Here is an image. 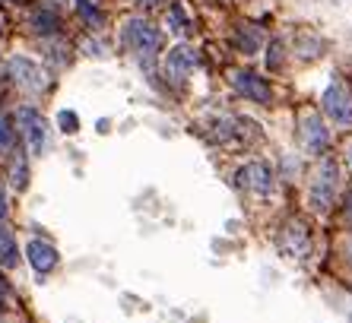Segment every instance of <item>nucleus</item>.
I'll list each match as a JSON object with an SVG mask.
<instances>
[{
	"mask_svg": "<svg viewBox=\"0 0 352 323\" xmlns=\"http://www.w3.org/2000/svg\"><path fill=\"white\" fill-rule=\"evenodd\" d=\"M121 41H124V48L133 51V54H140V57H156L159 51H162L165 35L159 32V29L149 23V19L131 16L127 23H124V29H121Z\"/></svg>",
	"mask_w": 352,
	"mask_h": 323,
	"instance_id": "f257e3e1",
	"label": "nucleus"
},
{
	"mask_svg": "<svg viewBox=\"0 0 352 323\" xmlns=\"http://www.w3.org/2000/svg\"><path fill=\"white\" fill-rule=\"evenodd\" d=\"M336 184H340L336 162L333 159H324V162H320V168L314 171L311 187H308V203H311V210H318V212H327L330 210L333 194H336Z\"/></svg>",
	"mask_w": 352,
	"mask_h": 323,
	"instance_id": "f03ea898",
	"label": "nucleus"
},
{
	"mask_svg": "<svg viewBox=\"0 0 352 323\" xmlns=\"http://www.w3.org/2000/svg\"><path fill=\"white\" fill-rule=\"evenodd\" d=\"M7 70L13 76V82L23 92H29V96H41V92L48 89V73L41 70L35 60H29V57H10Z\"/></svg>",
	"mask_w": 352,
	"mask_h": 323,
	"instance_id": "7ed1b4c3",
	"label": "nucleus"
},
{
	"mask_svg": "<svg viewBox=\"0 0 352 323\" xmlns=\"http://www.w3.org/2000/svg\"><path fill=\"white\" fill-rule=\"evenodd\" d=\"M320 108L333 124H352V89L343 80H333L320 96Z\"/></svg>",
	"mask_w": 352,
	"mask_h": 323,
	"instance_id": "20e7f679",
	"label": "nucleus"
},
{
	"mask_svg": "<svg viewBox=\"0 0 352 323\" xmlns=\"http://www.w3.org/2000/svg\"><path fill=\"white\" fill-rule=\"evenodd\" d=\"M232 89L238 92V96H245L248 102H257V105H270L273 102V89L270 82L263 80V76H257V73L251 70H232Z\"/></svg>",
	"mask_w": 352,
	"mask_h": 323,
	"instance_id": "39448f33",
	"label": "nucleus"
},
{
	"mask_svg": "<svg viewBox=\"0 0 352 323\" xmlns=\"http://www.w3.org/2000/svg\"><path fill=\"white\" fill-rule=\"evenodd\" d=\"M16 124L23 127L25 140H29V149H32L35 155L48 153V124H45V118H41L35 108H19Z\"/></svg>",
	"mask_w": 352,
	"mask_h": 323,
	"instance_id": "423d86ee",
	"label": "nucleus"
},
{
	"mask_svg": "<svg viewBox=\"0 0 352 323\" xmlns=\"http://www.w3.org/2000/svg\"><path fill=\"white\" fill-rule=\"evenodd\" d=\"M197 64H200V57H197L194 48H188V45H175V48H168V54H165V76L172 82H184L190 76V73L197 70Z\"/></svg>",
	"mask_w": 352,
	"mask_h": 323,
	"instance_id": "0eeeda50",
	"label": "nucleus"
},
{
	"mask_svg": "<svg viewBox=\"0 0 352 323\" xmlns=\"http://www.w3.org/2000/svg\"><path fill=\"white\" fill-rule=\"evenodd\" d=\"M238 184L254 190L257 197H270L276 181H273V171L263 162H248L245 168H238Z\"/></svg>",
	"mask_w": 352,
	"mask_h": 323,
	"instance_id": "6e6552de",
	"label": "nucleus"
},
{
	"mask_svg": "<svg viewBox=\"0 0 352 323\" xmlns=\"http://www.w3.org/2000/svg\"><path fill=\"white\" fill-rule=\"evenodd\" d=\"M25 257H29V263H32V269L38 276L51 273V269L58 267V251H54V244L41 241V238H32V241L25 244Z\"/></svg>",
	"mask_w": 352,
	"mask_h": 323,
	"instance_id": "1a4fd4ad",
	"label": "nucleus"
},
{
	"mask_svg": "<svg viewBox=\"0 0 352 323\" xmlns=\"http://www.w3.org/2000/svg\"><path fill=\"white\" fill-rule=\"evenodd\" d=\"M302 140H305V149L314 153V155H320L324 149H327L330 133H327V127H324V121H320L318 114H308V118L302 121Z\"/></svg>",
	"mask_w": 352,
	"mask_h": 323,
	"instance_id": "9d476101",
	"label": "nucleus"
},
{
	"mask_svg": "<svg viewBox=\"0 0 352 323\" xmlns=\"http://www.w3.org/2000/svg\"><path fill=\"white\" fill-rule=\"evenodd\" d=\"M29 25H32V32H38V35H58L60 16L48 7H35L32 13H29Z\"/></svg>",
	"mask_w": 352,
	"mask_h": 323,
	"instance_id": "9b49d317",
	"label": "nucleus"
},
{
	"mask_svg": "<svg viewBox=\"0 0 352 323\" xmlns=\"http://www.w3.org/2000/svg\"><path fill=\"white\" fill-rule=\"evenodd\" d=\"M19 257H23V254H19V247H16V238L0 228V267H3V269H16L19 267Z\"/></svg>",
	"mask_w": 352,
	"mask_h": 323,
	"instance_id": "f8f14e48",
	"label": "nucleus"
},
{
	"mask_svg": "<svg viewBox=\"0 0 352 323\" xmlns=\"http://www.w3.org/2000/svg\"><path fill=\"white\" fill-rule=\"evenodd\" d=\"M261 32H257L254 25H238V32H235V45L245 54H257V48H261Z\"/></svg>",
	"mask_w": 352,
	"mask_h": 323,
	"instance_id": "ddd939ff",
	"label": "nucleus"
},
{
	"mask_svg": "<svg viewBox=\"0 0 352 323\" xmlns=\"http://www.w3.org/2000/svg\"><path fill=\"white\" fill-rule=\"evenodd\" d=\"M76 13H80V16L86 19L92 29H102V25H105V13H102L92 0H76Z\"/></svg>",
	"mask_w": 352,
	"mask_h": 323,
	"instance_id": "4468645a",
	"label": "nucleus"
},
{
	"mask_svg": "<svg viewBox=\"0 0 352 323\" xmlns=\"http://www.w3.org/2000/svg\"><path fill=\"white\" fill-rule=\"evenodd\" d=\"M168 29H172L175 35H184L190 29L188 16H184V10H181L178 3H172V7H168Z\"/></svg>",
	"mask_w": 352,
	"mask_h": 323,
	"instance_id": "2eb2a0df",
	"label": "nucleus"
},
{
	"mask_svg": "<svg viewBox=\"0 0 352 323\" xmlns=\"http://www.w3.org/2000/svg\"><path fill=\"white\" fill-rule=\"evenodd\" d=\"M13 146H16V130L10 127V118L0 114V153H13Z\"/></svg>",
	"mask_w": 352,
	"mask_h": 323,
	"instance_id": "dca6fc26",
	"label": "nucleus"
},
{
	"mask_svg": "<svg viewBox=\"0 0 352 323\" xmlns=\"http://www.w3.org/2000/svg\"><path fill=\"white\" fill-rule=\"evenodd\" d=\"M25 184H29V168H25L23 155H16V165H13V187H16V190H25Z\"/></svg>",
	"mask_w": 352,
	"mask_h": 323,
	"instance_id": "f3484780",
	"label": "nucleus"
},
{
	"mask_svg": "<svg viewBox=\"0 0 352 323\" xmlns=\"http://www.w3.org/2000/svg\"><path fill=\"white\" fill-rule=\"evenodd\" d=\"M58 124L64 133H76L80 130V118H76V111H60L58 114Z\"/></svg>",
	"mask_w": 352,
	"mask_h": 323,
	"instance_id": "a211bd4d",
	"label": "nucleus"
},
{
	"mask_svg": "<svg viewBox=\"0 0 352 323\" xmlns=\"http://www.w3.org/2000/svg\"><path fill=\"white\" fill-rule=\"evenodd\" d=\"M86 54H96V57H102L105 51H102V45L98 41H86Z\"/></svg>",
	"mask_w": 352,
	"mask_h": 323,
	"instance_id": "6ab92c4d",
	"label": "nucleus"
},
{
	"mask_svg": "<svg viewBox=\"0 0 352 323\" xmlns=\"http://www.w3.org/2000/svg\"><path fill=\"white\" fill-rule=\"evenodd\" d=\"M7 197H3V187H0V219H7Z\"/></svg>",
	"mask_w": 352,
	"mask_h": 323,
	"instance_id": "aec40b11",
	"label": "nucleus"
},
{
	"mask_svg": "<svg viewBox=\"0 0 352 323\" xmlns=\"http://www.w3.org/2000/svg\"><path fill=\"white\" fill-rule=\"evenodd\" d=\"M346 219H349V222H352V190H349V194H346Z\"/></svg>",
	"mask_w": 352,
	"mask_h": 323,
	"instance_id": "412c9836",
	"label": "nucleus"
},
{
	"mask_svg": "<svg viewBox=\"0 0 352 323\" xmlns=\"http://www.w3.org/2000/svg\"><path fill=\"white\" fill-rule=\"evenodd\" d=\"M7 291H10V289H7V282H3V276H0V301L7 298Z\"/></svg>",
	"mask_w": 352,
	"mask_h": 323,
	"instance_id": "4be33fe9",
	"label": "nucleus"
},
{
	"mask_svg": "<svg viewBox=\"0 0 352 323\" xmlns=\"http://www.w3.org/2000/svg\"><path fill=\"white\" fill-rule=\"evenodd\" d=\"M143 7H159V3H165V0H140Z\"/></svg>",
	"mask_w": 352,
	"mask_h": 323,
	"instance_id": "5701e85b",
	"label": "nucleus"
},
{
	"mask_svg": "<svg viewBox=\"0 0 352 323\" xmlns=\"http://www.w3.org/2000/svg\"><path fill=\"white\" fill-rule=\"evenodd\" d=\"M349 165H352V146H349Z\"/></svg>",
	"mask_w": 352,
	"mask_h": 323,
	"instance_id": "b1692460",
	"label": "nucleus"
}]
</instances>
